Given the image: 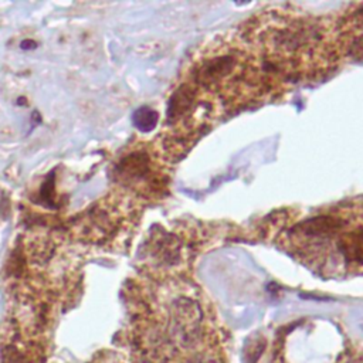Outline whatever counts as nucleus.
Returning <instances> with one entry per match:
<instances>
[{
    "label": "nucleus",
    "instance_id": "5",
    "mask_svg": "<svg viewBox=\"0 0 363 363\" xmlns=\"http://www.w3.org/2000/svg\"><path fill=\"white\" fill-rule=\"evenodd\" d=\"M356 19H357L359 25H360V26H363V5H362V6H359V8H357V11H356Z\"/></svg>",
    "mask_w": 363,
    "mask_h": 363
},
{
    "label": "nucleus",
    "instance_id": "2",
    "mask_svg": "<svg viewBox=\"0 0 363 363\" xmlns=\"http://www.w3.org/2000/svg\"><path fill=\"white\" fill-rule=\"evenodd\" d=\"M158 120V113L148 107H142L134 114V124L142 132H151L156 127Z\"/></svg>",
    "mask_w": 363,
    "mask_h": 363
},
{
    "label": "nucleus",
    "instance_id": "4",
    "mask_svg": "<svg viewBox=\"0 0 363 363\" xmlns=\"http://www.w3.org/2000/svg\"><path fill=\"white\" fill-rule=\"evenodd\" d=\"M189 363H219V362L212 356H198L192 359Z\"/></svg>",
    "mask_w": 363,
    "mask_h": 363
},
{
    "label": "nucleus",
    "instance_id": "3",
    "mask_svg": "<svg viewBox=\"0 0 363 363\" xmlns=\"http://www.w3.org/2000/svg\"><path fill=\"white\" fill-rule=\"evenodd\" d=\"M348 53L350 57H353L355 60L362 61L363 60V33L357 34L349 44Z\"/></svg>",
    "mask_w": 363,
    "mask_h": 363
},
{
    "label": "nucleus",
    "instance_id": "1",
    "mask_svg": "<svg viewBox=\"0 0 363 363\" xmlns=\"http://www.w3.org/2000/svg\"><path fill=\"white\" fill-rule=\"evenodd\" d=\"M170 317L176 335L185 343L195 342L199 336L203 317L199 304L192 298L180 297L173 302Z\"/></svg>",
    "mask_w": 363,
    "mask_h": 363
},
{
    "label": "nucleus",
    "instance_id": "6",
    "mask_svg": "<svg viewBox=\"0 0 363 363\" xmlns=\"http://www.w3.org/2000/svg\"><path fill=\"white\" fill-rule=\"evenodd\" d=\"M34 47H36V43L32 42V40H25V42L22 43V49H25V50H32V49H34Z\"/></svg>",
    "mask_w": 363,
    "mask_h": 363
}]
</instances>
